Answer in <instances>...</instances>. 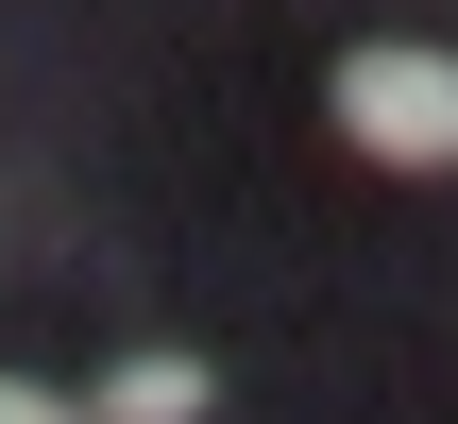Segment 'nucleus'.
Masks as SVG:
<instances>
[{"label":"nucleus","mask_w":458,"mask_h":424,"mask_svg":"<svg viewBox=\"0 0 458 424\" xmlns=\"http://www.w3.org/2000/svg\"><path fill=\"white\" fill-rule=\"evenodd\" d=\"M340 136L374 170H458V51H425V34L340 51Z\"/></svg>","instance_id":"obj_1"},{"label":"nucleus","mask_w":458,"mask_h":424,"mask_svg":"<svg viewBox=\"0 0 458 424\" xmlns=\"http://www.w3.org/2000/svg\"><path fill=\"white\" fill-rule=\"evenodd\" d=\"M204 408H221L204 357H119V374L85 391V424H204Z\"/></svg>","instance_id":"obj_2"},{"label":"nucleus","mask_w":458,"mask_h":424,"mask_svg":"<svg viewBox=\"0 0 458 424\" xmlns=\"http://www.w3.org/2000/svg\"><path fill=\"white\" fill-rule=\"evenodd\" d=\"M0 424H85V408H68L51 374H0Z\"/></svg>","instance_id":"obj_3"}]
</instances>
